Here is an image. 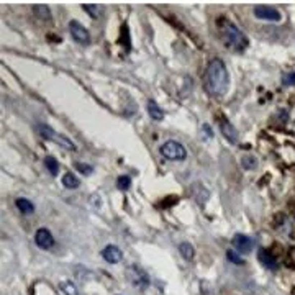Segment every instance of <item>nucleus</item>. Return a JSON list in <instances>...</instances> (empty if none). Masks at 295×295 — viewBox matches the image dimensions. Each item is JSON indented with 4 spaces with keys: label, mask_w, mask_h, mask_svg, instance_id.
<instances>
[{
    "label": "nucleus",
    "mask_w": 295,
    "mask_h": 295,
    "mask_svg": "<svg viewBox=\"0 0 295 295\" xmlns=\"http://www.w3.org/2000/svg\"><path fill=\"white\" fill-rule=\"evenodd\" d=\"M203 89L210 97L220 99L227 95L230 89V74L222 59H212L203 74Z\"/></svg>",
    "instance_id": "nucleus-1"
},
{
    "label": "nucleus",
    "mask_w": 295,
    "mask_h": 295,
    "mask_svg": "<svg viewBox=\"0 0 295 295\" xmlns=\"http://www.w3.org/2000/svg\"><path fill=\"white\" fill-rule=\"evenodd\" d=\"M220 33H222V40L230 50L235 53H243L244 50H248L249 40L243 31H241L235 23H232L230 20L223 18L220 20Z\"/></svg>",
    "instance_id": "nucleus-2"
},
{
    "label": "nucleus",
    "mask_w": 295,
    "mask_h": 295,
    "mask_svg": "<svg viewBox=\"0 0 295 295\" xmlns=\"http://www.w3.org/2000/svg\"><path fill=\"white\" fill-rule=\"evenodd\" d=\"M36 128H38L40 136L45 138V139H48V141L56 143L58 146H61V148H64V149H69V151H74V149H76V144H74V143L71 141V139L66 138V136H62L61 133L55 131L53 128H50L48 125H38Z\"/></svg>",
    "instance_id": "nucleus-3"
},
{
    "label": "nucleus",
    "mask_w": 295,
    "mask_h": 295,
    "mask_svg": "<svg viewBox=\"0 0 295 295\" xmlns=\"http://www.w3.org/2000/svg\"><path fill=\"white\" fill-rule=\"evenodd\" d=\"M126 277H128V281L135 286V289H138V291H144V289H148L149 282H151L149 281L148 272L144 271L143 267H139L138 264H133V266L128 267Z\"/></svg>",
    "instance_id": "nucleus-4"
},
{
    "label": "nucleus",
    "mask_w": 295,
    "mask_h": 295,
    "mask_svg": "<svg viewBox=\"0 0 295 295\" xmlns=\"http://www.w3.org/2000/svg\"><path fill=\"white\" fill-rule=\"evenodd\" d=\"M159 153L169 161H184L187 158V149L177 141H166L161 144Z\"/></svg>",
    "instance_id": "nucleus-5"
},
{
    "label": "nucleus",
    "mask_w": 295,
    "mask_h": 295,
    "mask_svg": "<svg viewBox=\"0 0 295 295\" xmlns=\"http://www.w3.org/2000/svg\"><path fill=\"white\" fill-rule=\"evenodd\" d=\"M254 17L259 20H267V21H279L282 18L281 12L274 7H269V5H257L254 7Z\"/></svg>",
    "instance_id": "nucleus-6"
},
{
    "label": "nucleus",
    "mask_w": 295,
    "mask_h": 295,
    "mask_svg": "<svg viewBox=\"0 0 295 295\" xmlns=\"http://www.w3.org/2000/svg\"><path fill=\"white\" fill-rule=\"evenodd\" d=\"M69 31H71V36L80 45H89L90 43V33L87 31L85 26H82L80 23H77L76 20H72L69 23Z\"/></svg>",
    "instance_id": "nucleus-7"
},
{
    "label": "nucleus",
    "mask_w": 295,
    "mask_h": 295,
    "mask_svg": "<svg viewBox=\"0 0 295 295\" xmlns=\"http://www.w3.org/2000/svg\"><path fill=\"white\" fill-rule=\"evenodd\" d=\"M35 243L40 249L50 251L55 246V238H53L51 232L48 228H40L38 232L35 233Z\"/></svg>",
    "instance_id": "nucleus-8"
},
{
    "label": "nucleus",
    "mask_w": 295,
    "mask_h": 295,
    "mask_svg": "<svg viewBox=\"0 0 295 295\" xmlns=\"http://www.w3.org/2000/svg\"><path fill=\"white\" fill-rule=\"evenodd\" d=\"M220 131H222V135L225 136V139L230 143V144H236L238 143V131H236V128L232 125V121L228 120V118H220Z\"/></svg>",
    "instance_id": "nucleus-9"
},
{
    "label": "nucleus",
    "mask_w": 295,
    "mask_h": 295,
    "mask_svg": "<svg viewBox=\"0 0 295 295\" xmlns=\"http://www.w3.org/2000/svg\"><path fill=\"white\" fill-rule=\"evenodd\" d=\"M233 246L238 253H243V254L251 253V249H253V246H254V239L246 235L238 233V235H235V238H233Z\"/></svg>",
    "instance_id": "nucleus-10"
},
{
    "label": "nucleus",
    "mask_w": 295,
    "mask_h": 295,
    "mask_svg": "<svg viewBox=\"0 0 295 295\" xmlns=\"http://www.w3.org/2000/svg\"><path fill=\"white\" fill-rule=\"evenodd\" d=\"M102 257H104L109 264H118V262L123 259V253L120 248H117L114 244H109L104 251H102Z\"/></svg>",
    "instance_id": "nucleus-11"
},
{
    "label": "nucleus",
    "mask_w": 295,
    "mask_h": 295,
    "mask_svg": "<svg viewBox=\"0 0 295 295\" xmlns=\"http://www.w3.org/2000/svg\"><path fill=\"white\" fill-rule=\"evenodd\" d=\"M257 257H259V262L267 269H277V259L276 256L271 253V251H267L264 248L259 249V253H257Z\"/></svg>",
    "instance_id": "nucleus-12"
},
{
    "label": "nucleus",
    "mask_w": 295,
    "mask_h": 295,
    "mask_svg": "<svg viewBox=\"0 0 295 295\" xmlns=\"http://www.w3.org/2000/svg\"><path fill=\"white\" fill-rule=\"evenodd\" d=\"M146 110H148V114L149 117L153 118L154 121H161L164 118V112L163 109L156 104L154 100H148V104H146Z\"/></svg>",
    "instance_id": "nucleus-13"
},
{
    "label": "nucleus",
    "mask_w": 295,
    "mask_h": 295,
    "mask_svg": "<svg viewBox=\"0 0 295 295\" xmlns=\"http://www.w3.org/2000/svg\"><path fill=\"white\" fill-rule=\"evenodd\" d=\"M15 205H17L18 212L23 213V215H31V213L35 212V205L33 202H30L28 198H17V202H15Z\"/></svg>",
    "instance_id": "nucleus-14"
},
{
    "label": "nucleus",
    "mask_w": 295,
    "mask_h": 295,
    "mask_svg": "<svg viewBox=\"0 0 295 295\" xmlns=\"http://www.w3.org/2000/svg\"><path fill=\"white\" fill-rule=\"evenodd\" d=\"M179 251H180V254L182 257H184L185 261H192L194 259V256H195V249H194V246H192L190 243H180L179 246Z\"/></svg>",
    "instance_id": "nucleus-15"
},
{
    "label": "nucleus",
    "mask_w": 295,
    "mask_h": 295,
    "mask_svg": "<svg viewBox=\"0 0 295 295\" xmlns=\"http://www.w3.org/2000/svg\"><path fill=\"white\" fill-rule=\"evenodd\" d=\"M45 168L48 169V173H50L53 177L58 176V173H59V163H58V159L53 158V156H46L45 158Z\"/></svg>",
    "instance_id": "nucleus-16"
},
{
    "label": "nucleus",
    "mask_w": 295,
    "mask_h": 295,
    "mask_svg": "<svg viewBox=\"0 0 295 295\" xmlns=\"http://www.w3.org/2000/svg\"><path fill=\"white\" fill-rule=\"evenodd\" d=\"M35 15L43 21H50L51 20V10L46 7V5H35L33 7Z\"/></svg>",
    "instance_id": "nucleus-17"
},
{
    "label": "nucleus",
    "mask_w": 295,
    "mask_h": 295,
    "mask_svg": "<svg viewBox=\"0 0 295 295\" xmlns=\"http://www.w3.org/2000/svg\"><path fill=\"white\" fill-rule=\"evenodd\" d=\"M62 185L66 187V189H77L79 179L72 173H66L62 176Z\"/></svg>",
    "instance_id": "nucleus-18"
},
{
    "label": "nucleus",
    "mask_w": 295,
    "mask_h": 295,
    "mask_svg": "<svg viewBox=\"0 0 295 295\" xmlns=\"http://www.w3.org/2000/svg\"><path fill=\"white\" fill-rule=\"evenodd\" d=\"M241 166H243L246 171L256 169L257 168V159L253 156V154H246V156L241 158Z\"/></svg>",
    "instance_id": "nucleus-19"
},
{
    "label": "nucleus",
    "mask_w": 295,
    "mask_h": 295,
    "mask_svg": "<svg viewBox=\"0 0 295 295\" xmlns=\"http://www.w3.org/2000/svg\"><path fill=\"white\" fill-rule=\"evenodd\" d=\"M61 291L64 292V295H80L79 291H77V287L74 286L72 282H69V281L61 282Z\"/></svg>",
    "instance_id": "nucleus-20"
},
{
    "label": "nucleus",
    "mask_w": 295,
    "mask_h": 295,
    "mask_svg": "<svg viewBox=\"0 0 295 295\" xmlns=\"http://www.w3.org/2000/svg\"><path fill=\"white\" fill-rule=\"evenodd\" d=\"M130 185H131V179L128 176H120L117 179V187L120 190H128L130 189Z\"/></svg>",
    "instance_id": "nucleus-21"
},
{
    "label": "nucleus",
    "mask_w": 295,
    "mask_h": 295,
    "mask_svg": "<svg viewBox=\"0 0 295 295\" xmlns=\"http://www.w3.org/2000/svg\"><path fill=\"white\" fill-rule=\"evenodd\" d=\"M76 169L79 171L80 174H84V176H90V174L94 173L92 166H89V164H85V163H76Z\"/></svg>",
    "instance_id": "nucleus-22"
},
{
    "label": "nucleus",
    "mask_w": 295,
    "mask_h": 295,
    "mask_svg": "<svg viewBox=\"0 0 295 295\" xmlns=\"http://www.w3.org/2000/svg\"><path fill=\"white\" fill-rule=\"evenodd\" d=\"M82 7L85 8V12H87L90 17H94V18H97L100 12H99V5H90V3H84Z\"/></svg>",
    "instance_id": "nucleus-23"
},
{
    "label": "nucleus",
    "mask_w": 295,
    "mask_h": 295,
    "mask_svg": "<svg viewBox=\"0 0 295 295\" xmlns=\"http://www.w3.org/2000/svg\"><path fill=\"white\" fill-rule=\"evenodd\" d=\"M227 257H228V261L230 262H233V264H243V259H241V256L238 254V253H235V251H232V249H230V251H227Z\"/></svg>",
    "instance_id": "nucleus-24"
},
{
    "label": "nucleus",
    "mask_w": 295,
    "mask_h": 295,
    "mask_svg": "<svg viewBox=\"0 0 295 295\" xmlns=\"http://www.w3.org/2000/svg\"><path fill=\"white\" fill-rule=\"evenodd\" d=\"M282 84L284 85H295V72H287L282 76Z\"/></svg>",
    "instance_id": "nucleus-25"
},
{
    "label": "nucleus",
    "mask_w": 295,
    "mask_h": 295,
    "mask_svg": "<svg viewBox=\"0 0 295 295\" xmlns=\"http://www.w3.org/2000/svg\"><path fill=\"white\" fill-rule=\"evenodd\" d=\"M202 135H203V139H212V138H213L212 128L208 126V125H203V126H202Z\"/></svg>",
    "instance_id": "nucleus-26"
}]
</instances>
